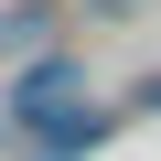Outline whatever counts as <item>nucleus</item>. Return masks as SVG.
<instances>
[{"label": "nucleus", "mask_w": 161, "mask_h": 161, "mask_svg": "<svg viewBox=\"0 0 161 161\" xmlns=\"http://www.w3.org/2000/svg\"><path fill=\"white\" fill-rule=\"evenodd\" d=\"M11 118H22V129H54V118H86V108H75V64H64V54L22 75V97H11Z\"/></svg>", "instance_id": "1"}, {"label": "nucleus", "mask_w": 161, "mask_h": 161, "mask_svg": "<svg viewBox=\"0 0 161 161\" xmlns=\"http://www.w3.org/2000/svg\"><path fill=\"white\" fill-rule=\"evenodd\" d=\"M140 108H161V75H150V86H140Z\"/></svg>", "instance_id": "2"}]
</instances>
